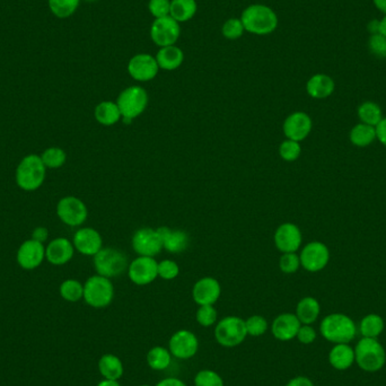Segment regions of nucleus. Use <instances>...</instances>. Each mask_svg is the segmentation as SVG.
<instances>
[{"label": "nucleus", "mask_w": 386, "mask_h": 386, "mask_svg": "<svg viewBox=\"0 0 386 386\" xmlns=\"http://www.w3.org/2000/svg\"><path fill=\"white\" fill-rule=\"evenodd\" d=\"M328 362L337 371H346L355 362V350L348 344H337L328 353Z\"/></svg>", "instance_id": "bb28decb"}, {"label": "nucleus", "mask_w": 386, "mask_h": 386, "mask_svg": "<svg viewBox=\"0 0 386 386\" xmlns=\"http://www.w3.org/2000/svg\"><path fill=\"white\" fill-rule=\"evenodd\" d=\"M197 10L198 5L195 0H170V16L179 23L193 19Z\"/></svg>", "instance_id": "c756f323"}, {"label": "nucleus", "mask_w": 386, "mask_h": 386, "mask_svg": "<svg viewBox=\"0 0 386 386\" xmlns=\"http://www.w3.org/2000/svg\"><path fill=\"white\" fill-rule=\"evenodd\" d=\"M247 331L245 319L238 317H226L216 323L215 339L220 346L234 348L243 344L247 339Z\"/></svg>", "instance_id": "6e6552de"}, {"label": "nucleus", "mask_w": 386, "mask_h": 386, "mask_svg": "<svg viewBox=\"0 0 386 386\" xmlns=\"http://www.w3.org/2000/svg\"><path fill=\"white\" fill-rule=\"evenodd\" d=\"M46 258V247L41 242L30 238L21 243L17 249L16 261L24 270H34L42 265Z\"/></svg>", "instance_id": "2eb2a0df"}, {"label": "nucleus", "mask_w": 386, "mask_h": 386, "mask_svg": "<svg viewBox=\"0 0 386 386\" xmlns=\"http://www.w3.org/2000/svg\"><path fill=\"white\" fill-rule=\"evenodd\" d=\"M148 10L155 19L170 16V0H149Z\"/></svg>", "instance_id": "49530a36"}, {"label": "nucleus", "mask_w": 386, "mask_h": 386, "mask_svg": "<svg viewBox=\"0 0 386 386\" xmlns=\"http://www.w3.org/2000/svg\"><path fill=\"white\" fill-rule=\"evenodd\" d=\"M40 156L43 164L46 165V168H50V170H57V168H62L66 161H67V154L60 147H49Z\"/></svg>", "instance_id": "e433bc0d"}, {"label": "nucleus", "mask_w": 386, "mask_h": 386, "mask_svg": "<svg viewBox=\"0 0 386 386\" xmlns=\"http://www.w3.org/2000/svg\"><path fill=\"white\" fill-rule=\"evenodd\" d=\"M131 244L134 252L139 256L155 258L163 249V243L157 229L150 227L138 229L132 236Z\"/></svg>", "instance_id": "ddd939ff"}, {"label": "nucleus", "mask_w": 386, "mask_h": 386, "mask_svg": "<svg viewBox=\"0 0 386 386\" xmlns=\"http://www.w3.org/2000/svg\"><path fill=\"white\" fill-rule=\"evenodd\" d=\"M274 245L281 253L297 252L301 247L303 235L301 229L292 222H283L274 231Z\"/></svg>", "instance_id": "f3484780"}, {"label": "nucleus", "mask_w": 386, "mask_h": 386, "mask_svg": "<svg viewBox=\"0 0 386 386\" xmlns=\"http://www.w3.org/2000/svg\"><path fill=\"white\" fill-rule=\"evenodd\" d=\"M114 298V286L109 278L100 274L91 276L84 283V297L86 304L93 308H105Z\"/></svg>", "instance_id": "0eeeda50"}, {"label": "nucleus", "mask_w": 386, "mask_h": 386, "mask_svg": "<svg viewBox=\"0 0 386 386\" xmlns=\"http://www.w3.org/2000/svg\"><path fill=\"white\" fill-rule=\"evenodd\" d=\"M301 265L308 272H319L328 265L330 261V251L322 242H310L301 249Z\"/></svg>", "instance_id": "f8f14e48"}, {"label": "nucleus", "mask_w": 386, "mask_h": 386, "mask_svg": "<svg viewBox=\"0 0 386 386\" xmlns=\"http://www.w3.org/2000/svg\"><path fill=\"white\" fill-rule=\"evenodd\" d=\"M168 350L175 358L182 360L192 358L198 353V337L190 330H179L170 337Z\"/></svg>", "instance_id": "4468645a"}, {"label": "nucleus", "mask_w": 386, "mask_h": 386, "mask_svg": "<svg viewBox=\"0 0 386 386\" xmlns=\"http://www.w3.org/2000/svg\"><path fill=\"white\" fill-rule=\"evenodd\" d=\"M298 341L303 344H313L314 340L317 339V332L312 326L308 324H301V328L298 330L297 335Z\"/></svg>", "instance_id": "de8ad7c7"}, {"label": "nucleus", "mask_w": 386, "mask_h": 386, "mask_svg": "<svg viewBox=\"0 0 386 386\" xmlns=\"http://www.w3.org/2000/svg\"><path fill=\"white\" fill-rule=\"evenodd\" d=\"M159 67L155 57L148 53H139L130 59L128 73L131 78L140 82H150L159 73Z\"/></svg>", "instance_id": "dca6fc26"}, {"label": "nucleus", "mask_w": 386, "mask_h": 386, "mask_svg": "<svg viewBox=\"0 0 386 386\" xmlns=\"http://www.w3.org/2000/svg\"><path fill=\"white\" fill-rule=\"evenodd\" d=\"M380 33L386 37V15H384L383 19H380Z\"/></svg>", "instance_id": "4d7b16f0"}, {"label": "nucleus", "mask_w": 386, "mask_h": 386, "mask_svg": "<svg viewBox=\"0 0 386 386\" xmlns=\"http://www.w3.org/2000/svg\"><path fill=\"white\" fill-rule=\"evenodd\" d=\"M179 267L173 260L159 262V277L164 280H173L179 276Z\"/></svg>", "instance_id": "a18cd8bd"}, {"label": "nucleus", "mask_w": 386, "mask_h": 386, "mask_svg": "<svg viewBox=\"0 0 386 386\" xmlns=\"http://www.w3.org/2000/svg\"><path fill=\"white\" fill-rule=\"evenodd\" d=\"M301 267V258L296 252L283 253V256H280L279 267L283 274H295Z\"/></svg>", "instance_id": "37998d69"}, {"label": "nucleus", "mask_w": 386, "mask_h": 386, "mask_svg": "<svg viewBox=\"0 0 386 386\" xmlns=\"http://www.w3.org/2000/svg\"><path fill=\"white\" fill-rule=\"evenodd\" d=\"M375 129H376V139L386 147V118L380 120Z\"/></svg>", "instance_id": "09e8293b"}, {"label": "nucleus", "mask_w": 386, "mask_h": 386, "mask_svg": "<svg viewBox=\"0 0 386 386\" xmlns=\"http://www.w3.org/2000/svg\"><path fill=\"white\" fill-rule=\"evenodd\" d=\"M87 3H94V1H98V0H85Z\"/></svg>", "instance_id": "13d9d810"}, {"label": "nucleus", "mask_w": 386, "mask_h": 386, "mask_svg": "<svg viewBox=\"0 0 386 386\" xmlns=\"http://www.w3.org/2000/svg\"><path fill=\"white\" fill-rule=\"evenodd\" d=\"M240 21L249 33L267 35L278 26V16L272 8L261 3L247 7L242 12Z\"/></svg>", "instance_id": "f257e3e1"}, {"label": "nucleus", "mask_w": 386, "mask_h": 386, "mask_svg": "<svg viewBox=\"0 0 386 386\" xmlns=\"http://www.w3.org/2000/svg\"><path fill=\"white\" fill-rule=\"evenodd\" d=\"M373 3H374L377 10L386 15V0H373Z\"/></svg>", "instance_id": "5fc2aeb1"}, {"label": "nucleus", "mask_w": 386, "mask_h": 386, "mask_svg": "<svg viewBox=\"0 0 386 386\" xmlns=\"http://www.w3.org/2000/svg\"><path fill=\"white\" fill-rule=\"evenodd\" d=\"M148 93L141 86H130L123 89L116 100L122 121L129 125L132 120L141 116L148 107Z\"/></svg>", "instance_id": "20e7f679"}, {"label": "nucleus", "mask_w": 386, "mask_h": 386, "mask_svg": "<svg viewBox=\"0 0 386 386\" xmlns=\"http://www.w3.org/2000/svg\"><path fill=\"white\" fill-rule=\"evenodd\" d=\"M96 386H121V384L119 383V380H103Z\"/></svg>", "instance_id": "6e6d98bb"}, {"label": "nucleus", "mask_w": 386, "mask_h": 386, "mask_svg": "<svg viewBox=\"0 0 386 386\" xmlns=\"http://www.w3.org/2000/svg\"><path fill=\"white\" fill-rule=\"evenodd\" d=\"M155 58L159 64V69L172 71V70L181 67V64L184 61V53L179 46H164L159 50Z\"/></svg>", "instance_id": "393cba45"}, {"label": "nucleus", "mask_w": 386, "mask_h": 386, "mask_svg": "<svg viewBox=\"0 0 386 386\" xmlns=\"http://www.w3.org/2000/svg\"><path fill=\"white\" fill-rule=\"evenodd\" d=\"M155 386H188L182 380H179L177 377H168L164 380H159V383Z\"/></svg>", "instance_id": "603ef678"}, {"label": "nucleus", "mask_w": 386, "mask_h": 386, "mask_svg": "<svg viewBox=\"0 0 386 386\" xmlns=\"http://www.w3.org/2000/svg\"><path fill=\"white\" fill-rule=\"evenodd\" d=\"M355 360L362 371H378L385 365V350L374 337H362L355 349Z\"/></svg>", "instance_id": "423d86ee"}, {"label": "nucleus", "mask_w": 386, "mask_h": 386, "mask_svg": "<svg viewBox=\"0 0 386 386\" xmlns=\"http://www.w3.org/2000/svg\"><path fill=\"white\" fill-rule=\"evenodd\" d=\"M157 233L161 238L163 249H166L168 253L172 254H179L186 251L190 243L188 233L181 229H172V228L163 227L157 228Z\"/></svg>", "instance_id": "5701e85b"}, {"label": "nucleus", "mask_w": 386, "mask_h": 386, "mask_svg": "<svg viewBox=\"0 0 386 386\" xmlns=\"http://www.w3.org/2000/svg\"><path fill=\"white\" fill-rule=\"evenodd\" d=\"M286 386H314V384L308 377L297 376L289 380Z\"/></svg>", "instance_id": "3c124183"}, {"label": "nucleus", "mask_w": 386, "mask_h": 386, "mask_svg": "<svg viewBox=\"0 0 386 386\" xmlns=\"http://www.w3.org/2000/svg\"><path fill=\"white\" fill-rule=\"evenodd\" d=\"M61 297L69 303H76L84 297V285L76 279L64 280L59 288Z\"/></svg>", "instance_id": "f704fd0d"}, {"label": "nucleus", "mask_w": 386, "mask_h": 386, "mask_svg": "<svg viewBox=\"0 0 386 386\" xmlns=\"http://www.w3.org/2000/svg\"><path fill=\"white\" fill-rule=\"evenodd\" d=\"M321 335L335 344H348L356 335V324L344 314H330L319 326Z\"/></svg>", "instance_id": "7ed1b4c3"}, {"label": "nucleus", "mask_w": 386, "mask_h": 386, "mask_svg": "<svg viewBox=\"0 0 386 386\" xmlns=\"http://www.w3.org/2000/svg\"><path fill=\"white\" fill-rule=\"evenodd\" d=\"M335 89V80L326 73H317L306 82L307 94L315 100L328 98L333 94Z\"/></svg>", "instance_id": "b1692460"}, {"label": "nucleus", "mask_w": 386, "mask_h": 386, "mask_svg": "<svg viewBox=\"0 0 386 386\" xmlns=\"http://www.w3.org/2000/svg\"><path fill=\"white\" fill-rule=\"evenodd\" d=\"M245 326H247V335L254 337L265 335L269 328L267 319L262 315L249 317V319H245Z\"/></svg>", "instance_id": "ea45409f"}, {"label": "nucleus", "mask_w": 386, "mask_h": 386, "mask_svg": "<svg viewBox=\"0 0 386 386\" xmlns=\"http://www.w3.org/2000/svg\"><path fill=\"white\" fill-rule=\"evenodd\" d=\"M313 128V121L307 113L297 111L287 116L283 121V130L287 139L301 143L310 136Z\"/></svg>", "instance_id": "a211bd4d"}, {"label": "nucleus", "mask_w": 386, "mask_h": 386, "mask_svg": "<svg viewBox=\"0 0 386 386\" xmlns=\"http://www.w3.org/2000/svg\"><path fill=\"white\" fill-rule=\"evenodd\" d=\"M301 143L295 140L286 139L280 143L279 155L283 161H295L301 157Z\"/></svg>", "instance_id": "58836bf2"}, {"label": "nucleus", "mask_w": 386, "mask_h": 386, "mask_svg": "<svg viewBox=\"0 0 386 386\" xmlns=\"http://www.w3.org/2000/svg\"><path fill=\"white\" fill-rule=\"evenodd\" d=\"M75 247L71 240L66 238L52 240L46 247V261L52 265H64L73 258Z\"/></svg>", "instance_id": "412c9836"}, {"label": "nucleus", "mask_w": 386, "mask_h": 386, "mask_svg": "<svg viewBox=\"0 0 386 386\" xmlns=\"http://www.w3.org/2000/svg\"><path fill=\"white\" fill-rule=\"evenodd\" d=\"M197 322L204 328H210L215 326L218 321V313L213 305H201L195 314Z\"/></svg>", "instance_id": "4c0bfd02"}, {"label": "nucleus", "mask_w": 386, "mask_h": 386, "mask_svg": "<svg viewBox=\"0 0 386 386\" xmlns=\"http://www.w3.org/2000/svg\"><path fill=\"white\" fill-rule=\"evenodd\" d=\"M139 386H152V385H149V384H141V385Z\"/></svg>", "instance_id": "bf43d9fd"}, {"label": "nucleus", "mask_w": 386, "mask_h": 386, "mask_svg": "<svg viewBox=\"0 0 386 386\" xmlns=\"http://www.w3.org/2000/svg\"><path fill=\"white\" fill-rule=\"evenodd\" d=\"M57 215L66 225L78 227L86 222L89 217V210L84 201L77 197L68 195L59 200L57 204Z\"/></svg>", "instance_id": "1a4fd4ad"}, {"label": "nucleus", "mask_w": 386, "mask_h": 386, "mask_svg": "<svg viewBox=\"0 0 386 386\" xmlns=\"http://www.w3.org/2000/svg\"><path fill=\"white\" fill-rule=\"evenodd\" d=\"M367 30L371 33V35L380 33V21L378 19H371V21H369V23L367 24Z\"/></svg>", "instance_id": "864d4df0"}, {"label": "nucleus", "mask_w": 386, "mask_h": 386, "mask_svg": "<svg viewBox=\"0 0 386 386\" xmlns=\"http://www.w3.org/2000/svg\"><path fill=\"white\" fill-rule=\"evenodd\" d=\"M319 312H321V306H319V301L310 296L301 298L296 307V317H298L301 324L310 326L312 323L317 321Z\"/></svg>", "instance_id": "c85d7f7f"}, {"label": "nucleus", "mask_w": 386, "mask_h": 386, "mask_svg": "<svg viewBox=\"0 0 386 386\" xmlns=\"http://www.w3.org/2000/svg\"><path fill=\"white\" fill-rule=\"evenodd\" d=\"M48 238H49V231L46 227L34 228V231H32V238L41 243H44Z\"/></svg>", "instance_id": "8fccbe9b"}, {"label": "nucleus", "mask_w": 386, "mask_h": 386, "mask_svg": "<svg viewBox=\"0 0 386 386\" xmlns=\"http://www.w3.org/2000/svg\"><path fill=\"white\" fill-rule=\"evenodd\" d=\"M384 321L377 314L366 315L360 322V332L364 337H374L376 339L383 332Z\"/></svg>", "instance_id": "c9c22d12"}, {"label": "nucleus", "mask_w": 386, "mask_h": 386, "mask_svg": "<svg viewBox=\"0 0 386 386\" xmlns=\"http://www.w3.org/2000/svg\"><path fill=\"white\" fill-rule=\"evenodd\" d=\"M181 34L179 21L172 19L170 16L155 19L150 28V37L152 42L159 48L175 46Z\"/></svg>", "instance_id": "9d476101"}, {"label": "nucleus", "mask_w": 386, "mask_h": 386, "mask_svg": "<svg viewBox=\"0 0 386 386\" xmlns=\"http://www.w3.org/2000/svg\"><path fill=\"white\" fill-rule=\"evenodd\" d=\"M172 357L173 356L168 348L161 346H152L147 353V364L152 371H165L170 367Z\"/></svg>", "instance_id": "7c9ffc66"}, {"label": "nucleus", "mask_w": 386, "mask_h": 386, "mask_svg": "<svg viewBox=\"0 0 386 386\" xmlns=\"http://www.w3.org/2000/svg\"><path fill=\"white\" fill-rule=\"evenodd\" d=\"M96 274L103 277H119L125 270H128L129 261L125 252L114 247H103L100 252L93 256Z\"/></svg>", "instance_id": "39448f33"}, {"label": "nucleus", "mask_w": 386, "mask_h": 386, "mask_svg": "<svg viewBox=\"0 0 386 386\" xmlns=\"http://www.w3.org/2000/svg\"><path fill=\"white\" fill-rule=\"evenodd\" d=\"M80 0H48L50 12L57 19H69L80 7Z\"/></svg>", "instance_id": "72a5a7b5"}, {"label": "nucleus", "mask_w": 386, "mask_h": 386, "mask_svg": "<svg viewBox=\"0 0 386 386\" xmlns=\"http://www.w3.org/2000/svg\"><path fill=\"white\" fill-rule=\"evenodd\" d=\"M46 170L40 155H26L16 168V184L24 191H35L46 181Z\"/></svg>", "instance_id": "f03ea898"}, {"label": "nucleus", "mask_w": 386, "mask_h": 386, "mask_svg": "<svg viewBox=\"0 0 386 386\" xmlns=\"http://www.w3.org/2000/svg\"><path fill=\"white\" fill-rule=\"evenodd\" d=\"M301 326L296 314H280L271 324V333L277 340L290 341L296 337Z\"/></svg>", "instance_id": "4be33fe9"}, {"label": "nucleus", "mask_w": 386, "mask_h": 386, "mask_svg": "<svg viewBox=\"0 0 386 386\" xmlns=\"http://www.w3.org/2000/svg\"><path fill=\"white\" fill-rule=\"evenodd\" d=\"M94 116L100 125L105 127L114 125L122 120L121 112L116 102L103 100L96 105L94 109Z\"/></svg>", "instance_id": "cd10ccee"}, {"label": "nucleus", "mask_w": 386, "mask_h": 386, "mask_svg": "<svg viewBox=\"0 0 386 386\" xmlns=\"http://www.w3.org/2000/svg\"><path fill=\"white\" fill-rule=\"evenodd\" d=\"M129 279L137 286H147L159 277V262L152 256H138L128 267Z\"/></svg>", "instance_id": "9b49d317"}, {"label": "nucleus", "mask_w": 386, "mask_h": 386, "mask_svg": "<svg viewBox=\"0 0 386 386\" xmlns=\"http://www.w3.org/2000/svg\"><path fill=\"white\" fill-rule=\"evenodd\" d=\"M357 114H358L359 120L362 123L373 125V127H376L380 123V120L383 119V114H382V109H380V105L375 102H371V100L360 104L358 109H357Z\"/></svg>", "instance_id": "473e14b6"}, {"label": "nucleus", "mask_w": 386, "mask_h": 386, "mask_svg": "<svg viewBox=\"0 0 386 386\" xmlns=\"http://www.w3.org/2000/svg\"><path fill=\"white\" fill-rule=\"evenodd\" d=\"M73 247L82 256H94L103 249V238L96 229L82 227L75 233L73 240Z\"/></svg>", "instance_id": "6ab92c4d"}, {"label": "nucleus", "mask_w": 386, "mask_h": 386, "mask_svg": "<svg viewBox=\"0 0 386 386\" xmlns=\"http://www.w3.org/2000/svg\"><path fill=\"white\" fill-rule=\"evenodd\" d=\"M350 141L355 146L367 147L376 140V129L373 125H365V123H358L355 125L349 134Z\"/></svg>", "instance_id": "2f4dec72"}, {"label": "nucleus", "mask_w": 386, "mask_h": 386, "mask_svg": "<svg viewBox=\"0 0 386 386\" xmlns=\"http://www.w3.org/2000/svg\"><path fill=\"white\" fill-rule=\"evenodd\" d=\"M368 49L376 58H386V37L380 33L373 34L368 39Z\"/></svg>", "instance_id": "c03bdc74"}, {"label": "nucleus", "mask_w": 386, "mask_h": 386, "mask_svg": "<svg viewBox=\"0 0 386 386\" xmlns=\"http://www.w3.org/2000/svg\"><path fill=\"white\" fill-rule=\"evenodd\" d=\"M98 371L104 380H119L123 376L125 367L119 357L105 353L98 360Z\"/></svg>", "instance_id": "a878e982"}, {"label": "nucleus", "mask_w": 386, "mask_h": 386, "mask_svg": "<svg viewBox=\"0 0 386 386\" xmlns=\"http://www.w3.org/2000/svg\"><path fill=\"white\" fill-rule=\"evenodd\" d=\"M222 295V286L218 280L213 277L199 279L192 288L193 301L201 305H215Z\"/></svg>", "instance_id": "aec40b11"}, {"label": "nucleus", "mask_w": 386, "mask_h": 386, "mask_svg": "<svg viewBox=\"0 0 386 386\" xmlns=\"http://www.w3.org/2000/svg\"><path fill=\"white\" fill-rule=\"evenodd\" d=\"M244 28L243 23L240 19H229L224 23L222 28V33L227 40H236L243 35Z\"/></svg>", "instance_id": "79ce46f5"}, {"label": "nucleus", "mask_w": 386, "mask_h": 386, "mask_svg": "<svg viewBox=\"0 0 386 386\" xmlns=\"http://www.w3.org/2000/svg\"><path fill=\"white\" fill-rule=\"evenodd\" d=\"M195 386H224V380L213 369H201L195 375Z\"/></svg>", "instance_id": "a19ab883"}]
</instances>
